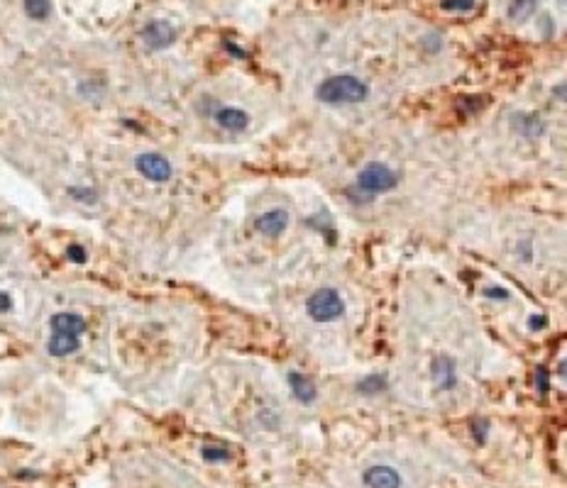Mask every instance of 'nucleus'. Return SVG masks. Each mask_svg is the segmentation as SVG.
Masks as SVG:
<instances>
[{
	"label": "nucleus",
	"instance_id": "f257e3e1",
	"mask_svg": "<svg viewBox=\"0 0 567 488\" xmlns=\"http://www.w3.org/2000/svg\"><path fill=\"white\" fill-rule=\"evenodd\" d=\"M316 98L328 105H354L369 98V85L357 76L350 73H340V76H330L316 88Z\"/></svg>",
	"mask_w": 567,
	"mask_h": 488
},
{
	"label": "nucleus",
	"instance_id": "f03ea898",
	"mask_svg": "<svg viewBox=\"0 0 567 488\" xmlns=\"http://www.w3.org/2000/svg\"><path fill=\"white\" fill-rule=\"evenodd\" d=\"M397 183H399V176L394 174L387 164L372 162L357 174V183H354V188H357L362 195H367V198H374L377 193L392 191Z\"/></svg>",
	"mask_w": 567,
	"mask_h": 488
},
{
	"label": "nucleus",
	"instance_id": "7ed1b4c3",
	"mask_svg": "<svg viewBox=\"0 0 567 488\" xmlns=\"http://www.w3.org/2000/svg\"><path fill=\"white\" fill-rule=\"evenodd\" d=\"M306 313L311 315V320H316V323H333V320L342 318L345 303H342L340 293L335 289H318L316 293H311V298L306 301Z\"/></svg>",
	"mask_w": 567,
	"mask_h": 488
},
{
	"label": "nucleus",
	"instance_id": "20e7f679",
	"mask_svg": "<svg viewBox=\"0 0 567 488\" xmlns=\"http://www.w3.org/2000/svg\"><path fill=\"white\" fill-rule=\"evenodd\" d=\"M135 166L137 171H140L142 176H145L147 181H154V183H164L171 179V164L167 159L162 157V154H154V152H147V154H140V157L135 159Z\"/></svg>",
	"mask_w": 567,
	"mask_h": 488
},
{
	"label": "nucleus",
	"instance_id": "39448f33",
	"mask_svg": "<svg viewBox=\"0 0 567 488\" xmlns=\"http://www.w3.org/2000/svg\"><path fill=\"white\" fill-rule=\"evenodd\" d=\"M142 39L150 49H167L169 44H174L176 39V30L164 20H152L150 25L142 30Z\"/></svg>",
	"mask_w": 567,
	"mask_h": 488
},
{
	"label": "nucleus",
	"instance_id": "423d86ee",
	"mask_svg": "<svg viewBox=\"0 0 567 488\" xmlns=\"http://www.w3.org/2000/svg\"><path fill=\"white\" fill-rule=\"evenodd\" d=\"M286 227H289V212L284 208L269 210L265 215L257 217V229H260L262 234H267V237H279Z\"/></svg>",
	"mask_w": 567,
	"mask_h": 488
},
{
	"label": "nucleus",
	"instance_id": "0eeeda50",
	"mask_svg": "<svg viewBox=\"0 0 567 488\" xmlns=\"http://www.w3.org/2000/svg\"><path fill=\"white\" fill-rule=\"evenodd\" d=\"M78 347H81V340H78V335H71V332H51L47 342V352L56 359L78 352Z\"/></svg>",
	"mask_w": 567,
	"mask_h": 488
},
{
	"label": "nucleus",
	"instance_id": "6e6552de",
	"mask_svg": "<svg viewBox=\"0 0 567 488\" xmlns=\"http://www.w3.org/2000/svg\"><path fill=\"white\" fill-rule=\"evenodd\" d=\"M362 479L367 488H401V476L392 467H369Z\"/></svg>",
	"mask_w": 567,
	"mask_h": 488
},
{
	"label": "nucleus",
	"instance_id": "1a4fd4ad",
	"mask_svg": "<svg viewBox=\"0 0 567 488\" xmlns=\"http://www.w3.org/2000/svg\"><path fill=\"white\" fill-rule=\"evenodd\" d=\"M431 374H433L435 386L443 388V390H450L457 383L455 361H452L450 357H438V359H435L433 366H431Z\"/></svg>",
	"mask_w": 567,
	"mask_h": 488
},
{
	"label": "nucleus",
	"instance_id": "9d476101",
	"mask_svg": "<svg viewBox=\"0 0 567 488\" xmlns=\"http://www.w3.org/2000/svg\"><path fill=\"white\" fill-rule=\"evenodd\" d=\"M51 332H71V335L81 337L86 332V320L76 313H56L49 320Z\"/></svg>",
	"mask_w": 567,
	"mask_h": 488
},
{
	"label": "nucleus",
	"instance_id": "9b49d317",
	"mask_svg": "<svg viewBox=\"0 0 567 488\" xmlns=\"http://www.w3.org/2000/svg\"><path fill=\"white\" fill-rule=\"evenodd\" d=\"M215 123L225 130L240 132L250 125V115L245 110H240V108H220V110L215 113Z\"/></svg>",
	"mask_w": 567,
	"mask_h": 488
},
{
	"label": "nucleus",
	"instance_id": "f8f14e48",
	"mask_svg": "<svg viewBox=\"0 0 567 488\" xmlns=\"http://www.w3.org/2000/svg\"><path fill=\"white\" fill-rule=\"evenodd\" d=\"M289 386H291L294 398L301 400V403H313V400H316V395H318V390L311 383V378L303 376V374H296V371H291V374H289Z\"/></svg>",
	"mask_w": 567,
	"mask_h": 488
},
{
	"label": "nucleus",
	"instance_id": "ddd939ff",
	"mask_svg": "<svg viewBox=\"0 0 567 488\" xmlns=\"http://www.w3.org/2000/svg\"><path fill=\"white\" fill-rule=\"evenodd\" d=\"M536 8H538V0H514V3L509 5V17H511L514 22H526L536 13Z\"/></svg>",
	"mask_w": 567,
	"mask_h": 488
},
{
	"label": "nucleus",
	"instance_id": "4468645a",
	"mask_svg": "<svg viewBox=\"0 0 567 488\" xmlns=\"http://www.w3.org/2000/svg\"><path fill=\"white\" fill-rule=\"evenodd\" d=\"M25 5V13L32 17V20H47L51 13V3L49 0H22Z\"/></svg>",
	"mask_w": 567,
	"mask_h": 488
},
{
	"label": "nucleus",
	"instance_id": "2eb2a0df",
	"mask_svg": "<svg viewBox=\"0 0 567 488\" xmlns=\"http://www.w3.org/2000/svg\"><path fill=\"white\" fill-rule=\"evenodd\" d=\"M384 388H387V378L379 376V374H372L367 378H362V381H359V386H357L359 393H364V395L382 393Z\"/></svg>",
	"mask_w": 567,
	"mask_h": 488
},
{
	"label": "nucleus",
	"instance_id": "dca6fc26",
	"mask_svg": "<svg viewBox=\"0 0 567 488\" xmlns=\"http://www.w3.org/2000/svg\"><path fill=\"white\" fill-rule=\"evenodd\" d=\"M203 459L205 462H228L230 452L225 447H203Z\"/></svg>",
	"mask_w": 567,
	"mask_h": 488
},
{
	"label": "nucleus",
	"instance_id": "f3484780",
	"mask_svg": "<svg viewBox=\"0 0 567 488\" xmlns=\"http://www.w3.org/2000/svg\"><path fill=\"white\" fill-rule=\"evenodd\" d=\"M68 195H71V198H76V200H83V203H96V200H98V193H96L93 188L73 186V188H68Z\"/></svg>",
	"mask_w": 567,
	"mask_h": 488
},
{
	"label": "nucleus",
	"instance_id": "a211bd4d",
	"mask_svg": "<svg viewBox=\"0 0 567 488\" xmlns=\"http://www.w3.org/2000/svg\"><path fill=\"white\" fill-rule=\"evenodd\" d=\"M443 10H460V13H469L474 8V0H443L440 3Z\"/></svg>",
	"mask_w": 567,
	"mask_h": 488
},
{
	"label": "nucleus",
	"instance_id": "6ab92c4d",
	"mask_svg": "<svg viewBox=\"0 0 567 488\" xmlns=\"http://www.w3.org/2000/svg\"><path fill=\"white\" fill-rule=\"evenodd\" d=\"M66 254H68V259H71L73 264H83L86 261V251H83L81 244H71L66 249Z\"/></svg>",
	"mask_w": 567,
	"mask_h": 488
},
{
	"label": "nucleus",
	"instance_id": "aec40b11",
	"mask_svg": "<svg viewBox=\"0 0 567 488\" xmlns=\"http://www.w3.org/2000/svg\"><path fill=\"white\" fill-rule=\"evenodd\" d=\"M536 383H538V388H541V393L546 395V393H548V386H551V383H548V369H546V366H538V371H536Z\"/></svg>",
	"mask_w": 567,
	"mask_h": 488
},
{
	"label": "nucleus",
	"instance_id": "412c9836",
	"mask_svg": "<svg viewBox=\"0 0 567 488\" xmlns=\"http://www.w3.org/2000/svg\"><path fill=\"white\" fill-rule=\"evenodd\" d=\"M10 308H13V298H10L8 293L0 291V313H8Z\"/></svg>",
	"mask_w": 567,
	"mask_h": 488
},
{
	"label": "nucleus",
	"instance_id": "4be33fe9",
	"mask_svg": "<svg viewBox=\"0 0 567 488\" xmlns=\"http://www.w3.org/2000/svg\"><path fill=\"white\" fill-rule=\"evenodd\" d=\"M484 296L486 298H509V291L506 289H484Z\"/></svg>",
	"mask_w": 567,
	"mask_h": 488
},
{
	"label": "nucleus",
	"instance_id": "5701e85b",
	"mask_svg": "<svg viewBox=\"0 0 567 488\" xmlns=\"http://www.w3.org/2000/svg\"><path fill=\"white\" fill-rule=\"evenodd\" d=\"M225 47L233 51V56H240V59H245V56H247V51H245V49H240V47H235V44L230 42V39H228V42H225Z\"/></svg>",
	"mask_w": 567,
	"mask_h": 488
},
{
	"label": "nucleus",
	"instance_id": "b1692460",
	"mask_svg": "<svg viewBox=\"0 0 567 488\" xmlns=\"http://www.w3.org/2000/svg\"><path fill=\"white\" fill-rule=\"evenodd\" d=\"M531 327H533V330H541V327H546V318H531Z\"/></svg>",
	"mask_w": 567,
	"mask_h": 488
}]
</instances>
